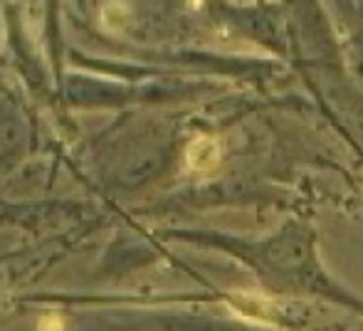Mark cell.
Segmentation results:
<instances>
[{
    "mask_svg": "<svg viewBox=\"0 0 363 331\" xmlns=\"http://www.w3.org/2000/svg\"><path fill=\"white\" fill-rule=\"evenodd\" d=\"M188 168L196 173H213L220 164V144L211 136H198L186 151Z\"/></svg>",
    "mask_w": 363,
    "mask_h": 331,
    "instance_id": "6da1fadb",
    "label": "cell"
},
{
    "mask_svg": "<svg viewBox=\"0 0 363 331\" xmlns=\"http://www.w3.org/2000/svg\"><path fill=\"white\" fill-rule=\"evenodd\" d=\"M40 331H62L65 329V322L60 314H45L43 319H40Z\"/></svg>",
    "mask_w": 363,
    "mask_h": 331,
    "instance_id": "7a4b0ae2",
    "label": "cell"
}]
</instances>
